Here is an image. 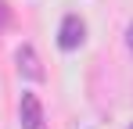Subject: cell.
I'll list each match as a JSON object with an SVG mask.
<instances>
[{"instance_id": "1", "label": "cell", "mask_w": 133, "mask_h": 129, "mask_svg": "<svg viewBox=\"0 0 133 129\" xmlns=\"http://www.w3.org/2000/svg\"><path fill=\"white\" fill-rule=\"evenodd\" d=\"M87 40V25L79 15H65L61 18V29H58V47L61 50H79Z\"/></svg>"}, {"instance_id": "2", "label": "cell", "mask_w": 133, "mask_h": 129, "mask_svg": "<svg viewBox=\"0 0 133 129\" xmlns=\"http://www.w3.org/2000/svg\"><path fill=\"white\" fill-rule=\"evenodd\" d=\"M18 122H22V129H43V104H40L36 93H22Z\"/></svg>"}, {"instance_id": "3", "label": "cell", "mask_w": 133, "mask_h": 129, "mask_svg": "<svg viewBox=\"0 0 133 129\" xmlns=\"http://www.w3.org/2000/svg\"><path fill=\"white\" fill-rule=\"evenodd\" d=\"M15 61H18V72H22L25 79H43V64H40L36 50H32L29 43H22V47L15 50Z\"/></svg>"}, {"instance_id": "4", "label": "cell", "mask_w": 133, "mask_h": 129, "mask_svg": "<svg viewBox=\"0 0 133 129\" xmlns=\"http://www.w3.org/2000/svg\"><path fill=\"white\" fill-rule=\"evenodd\" d=\"M126 43H130V50H133V22H130V29H126Z\"/></svg>"}, {"instance_id": "5", "label": "cell", "mask_w": 133, "mask_h": 129, "mask_svg": "<svg viewBox=\"0 0 133 129\" xmlns=\"http://www.w3.org/2000/svg\"><path fill=\"white\" fill-rule=\"evenodd\" d=\"M130 129H133V126H130Z\"/></svg>"}]
</instances>
